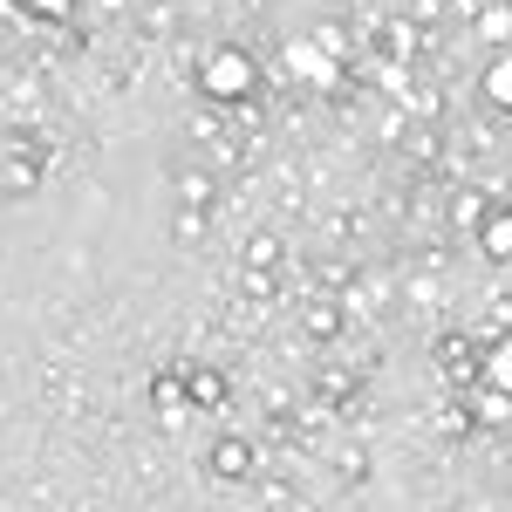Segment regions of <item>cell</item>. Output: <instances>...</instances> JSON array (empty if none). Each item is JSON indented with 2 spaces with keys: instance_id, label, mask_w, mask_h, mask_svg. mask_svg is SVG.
<instances>
[{
  "instance_id": "8992f818",
  "label": "cell",
  "mask_w": 512,
  "mask_h": 512,
  "mask_svg": "<svg viewBox=\"0 0 512 512\" xmlns=\"http://www.w3.org/2000/svg\"><path fill=\"white\" fill-rule=\"evenodd\" d=\"M171 198H178L185 212H212V171H198V164L171 171Z\"/></svg>"
},
{
  "instance_id": "5b68a950",
  "label": "cell",
  "mask_w": 512,
  "mask_h": 512,
  "mask_svg": "<svg viewBox=\"0 0 512 512\" xmlns=\"http://www.w3.org/2000/svg\"><path fill=\"white\" fill-rule=\"evenodd\" d=\"M478 96H485L492 110H506V117H512V48H499V55L485 62V76H478Z\"/></svg>"
},
{
  "instance_id": "277c9868",
  "label": "cell",
  "mask_w": 512,
  "mask_h": 512,
  "mask_svg": "<svg viewBox=\"0 0 512 512\" xmlns=\"http://www.w3.org/2000/svg\"><path fill=\"white\" fill-rule=\"evenodd\" d=\"M472 233H478V253H485L492 267H512V205H492Z\"/></svg>"
},
{
  "instance_id": "8fae6325",
  "label": "cell",
  "mask_w": 512,
  "mask_h": 512,
  "mask_svg": "<svg viewBox=\"0 0 512 512\" xmlns=\"http://www.w3.org/2000/svg\"><path fill=\"white\" fill-rule=\"evenodd\" d=\"M478 35L485 41H512V7H485V14H478Z\"/></svg>"
},
{
  "instance_id": "9c48e42d",
  "label": "cell",
  "mask_w": 512,
  "mask_h": 512,
  "mask_svg": "<svg viewBox=\"0 0 512 512\" xmlns=\"http://www.w3.org/2000/svg\"><path fill=\"white\" fill-rule=\"evenodd\" d=\"M239 267L246 274H280V233H253L246 253H239Z\"/></svg>"
},
{
  "instance_id": "ba28073f",
  "label": "cell",
  "mask_w": 512,
  "mask_h": 512,
  "mask_svg": "<svg viewBox=\"0 0 512 512\" xmlns=\"http://www.w3.org/2000/svg\"><path fill=\"white\" fill-rule=\"evenodd\" d=\"M478 383L499 390V396H512V342H492V349L478 355Z\"/></svg>"
},
{
  "instance_id": "3957f363",
  "label": "cell",
  "mask_w": 512,
  "mask_h": 512,
  "mask_svg": "<svg viewBox=\"0 0 512 512\" xmlns=\"http://www.w3.org/2000/svg\"><path fill=\"white\" fill-rule=\"evenodd\" d=\"M185 396H192V410H226L233 376H226L219 362H185Z\"/></svg>"
},
{
  "instance_id": "7c38bea8",
  "label": "cell",
  "mask_w": 512,
  "mask_h": 512,
  "mask_svg": "<svg viewBox=\"0 0 512 512\" xmlns=\"http://www.w3.org/2000/svg\"><path fill=\"white\" fill-rule=\"evenodd\" d=\"M239 287H246L253 301H274V294H280V274H246V267H239Z\"/></svg>"
},
{
  "instance_id": "30bf717a",
  "label": "cell",
  "mask_w": 512,
  "mask_h": 512,
  "mask_svg": "<svg viewBox=\"0 0 512 512\" xmlns=\"http://www.w3.org/2000/svg\"><path fill=\"white\" fill-rule=\"evenodd\" d=\"M485 212H492V205H485V192H458V198H451V219H458V226H478Z\"/></svg>"
},
{
  "instance_id": "7a4b0ae2",
  "label": "cell",
  "mask_w": 512,
  "mask_h": 512,
  "mask_svg": "<svg viewBox=\"0 0 512 512\" xmlns=\"http://www.w3.org/2000/svg\"><path fill=\"white\" fill-rule=\"evenodd\" d=\"M205 472L219 478V485H239V478H253V437L219 431L212 444H205Z\"/></svg>"
},
{
  "instance_id": "4fadbf2b",
  "label": "cell",
  "mask_w": 512,
  "mask_h": 512,
  "mask_svg": "<svg viewBox=\"0 0 512 512\" xmlns=\"http://www.w3.org/2000/svg\"><path fill=\"white\" fill-rule=\"evenodd\" d=\"M28 7H35L41 21H55V28H62V21H76V7H82V0H28Z\"/></svg>"
},
{
  "instance_id": "6da1fadb",
  "label": "cell",
  "mask_w": 512,
  "mask_h": 512,
  "mask_svg": "<svg viewBox=\"0 0 512 512\" xmlns=\"http://www.w3.org/2000/svg\"><path fill=\"white\" fill-rule=\"evenodd\" d=\"M253 89H260V62H253L239 41L205 48V62H198V96H205V103H226V110H239Z\"/></svg>"
},
{
  "instance_id": "5bb4252c",
  "label": "cell",
  "mask_w": 512,
  "mask_h": 512,
  "mask_svg": "<svg viewBox=\"0 0 512 512\" xmlns=\"http://www.w3.org/2000/svg\"><path fill=\"white\" fill-rule=\"evenodd\" d=\"M383 48H390V55H410V48H417V28L390 21V28H383Z\"/></svg>"
},
{
  "instance_id": "52a82bcc",
  "label": "cell",
  "mask_w": 512,
  "mask_h": 512,
  "mask_svg": "<svg viewBox=\"0 0 512 512\" xmlns=\"http://www.w3.org/2000/svg\"><path fill=\"white\" fill-rule=\"evenodd\" d=\"M301 328H308V342H335V335L349 328V315H342L335 301H308V308H301Z\"/></svg>"
}]
</instances>
